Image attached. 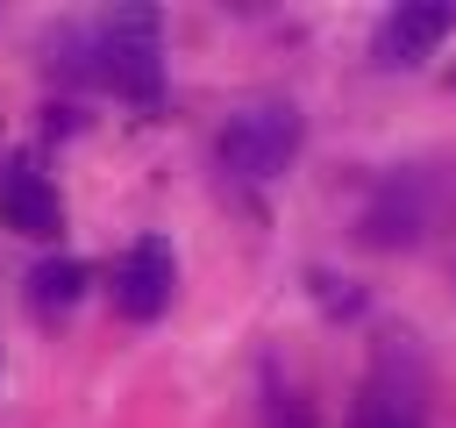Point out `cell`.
<instances>
[{
  "label": "cell",
  "instance_id": "obj_7",
  "mask_svg": "<svg viewBox=\"0 0 456 428\" xmlns=\"http://www.w3.org/2000/svg\"><path fill=\"white\" fill-rule=\"evenodd\" d=\"M0 228L36 235V243L64 235V200H57V185H50L36 164H7V171H0Z\"/></svg>",
  "mask_w": 456,
  "mask_h": 428
},
{
  "label": "cell",
  "instance_id": "obj_9",
  "mask_svg": "<svg viewBox=\"0 0 456 428\" xmlns=\"http://www.w3.org/2000/svg\"><path fill=\"white\" fill-rule=\"evenodd\" d=\"M264 428H314V407H306L299 392H271V407H264Z\"/></svg>",
  "mask_w": 456,
  "mask_h": 428
},
{
  "label": "cell",
  "instance_id": "obj_5",
  "mask_svg": "<svg viewBox=\"0 0 456 428\" xmlns=\"http://www.w3.org/2000/svg\"><path fill=\"white\" fill-rule=\"evenodd\" d=\"M449 29H456V7H442V0H399V7L378 21L370 57H378L385 71H406V64L435 57V43H442Z\"/></svg>",
  "mask_w": 456,
  "mask_h": 428
},
{
  "label": "cell",
  "instance_id": "obj_6",
  "mask_svg": "<svg viewBox=\"0 0 456 428\" xmlns=\"http://www.w3.org/2000/svg\"><path fill=\"white\" fill-rule=\"evenodd\" d=\"M349 428H428V414H420V371L406 364V350H385V364L370 371Z\"/></svg>",
  "mask_w": 456,
  "mask_h": 428
},
{
  "label": "cell",
  "instance_id": "obj_3",
  "mask_svg": "<svg viewBox=\"0 0 456 428\" xmlns=\"http://www.w3.org/2000/svg\"><path fill=\"white\" fill-rule=\"evenodd\" d=\"M435 207H442V178L428 164H399V171L378 178V193L363 207V243L370 250H413L428 235Z\"/></svg>",
  "mask_w": 456,
  "mask_h": 428
},
{
  "label": "cell",
  "instance_id": "obj_10",
  "mask_svg": "<svg viewBox=\"0 0 456 428\" xmlns=\"http://www.w3.org/2000/svg\"><path fill=\"white\" fill-rule=\"evenodd\" d=\"M449 86H456V71H449Z\"/></svg>",
  "mask_w": 456,
  "mask_h": 428
},
{
  "label": "cell",
  "instance_id": "obj_2",
  "mask_svg": "<svg viewBox=\"0 0 456 428\" xmlns=\"http://www.w3.org/2000/svg\"><path fill=\"white\" fill-rule=\"evenodd\" d=\"M292 150H299V107L292 100H256V107L228 114V128H221V171L256 178V185L278 178L292 164Z\"/></svg>",
  "mask_w": 456,
  "mask_h": 428
},
{
  "label": "cell",
  "instance_id": "obj_8",
  "mask_svg": "<svg viewBox=\"0 0 456 428\" xmlns=\"http://www.w3.org/2000/svg\"><path fill=\"white\" fill-rule=\"evenodd\" d=\"M78 292H86V264H71V257L36 264V278H28V307L36 314H64V307H78Z\"/></svg>",
  "mask_w": 456,
  "mask_h": 428
},
{
  "label": "cell",
  "instance_id": "obj_1",
  "mask_svg": "<svg viewBox=\"0 0 456 428\" xmlns=\"http://www.w3.org/2000/svg\"><path fill=\"white\" fill-rule=\"evenodd\" d=\"M93 71L121 100H157L164 93V14L157 7H114L93 29Z\"/></svg>",
  "mask_w": 456,
  "mask_h": 428
},
{
  "label": "cell",
  "instance_id": "obj_4",
  "mask_svg": "<svg viewBox=\"0 0 456 428\" xmlns=\"http://www.w3.org/2000/svg\"><path fill=\"white\" fill-rule=\"evenodd\" d=\"M171 285H178V264H171L164 235H142V243L121 250V264H114V307L128 321H157L171 307Z\"/></svg>",
  "mask_w": 456,
  "mask_h": 428
}]
</instances>
